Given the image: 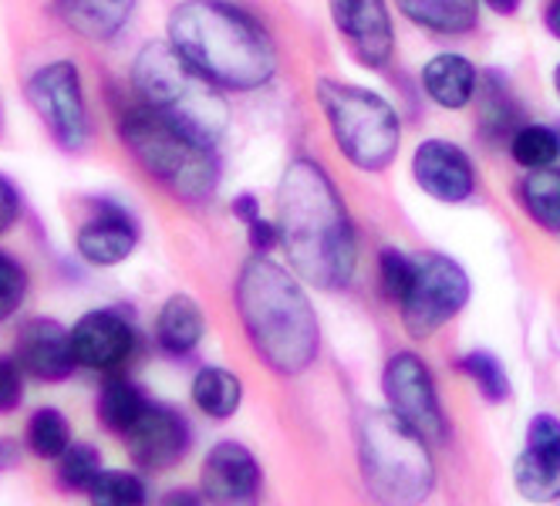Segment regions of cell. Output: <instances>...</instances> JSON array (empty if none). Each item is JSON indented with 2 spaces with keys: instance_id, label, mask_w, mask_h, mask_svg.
Returning <instances> with one entry per match:
<instances>
[{
  "instance_id": "8fae6325",
  "label": "cell",
  "mask_w": 560,
  "mask_h": 506,
  "mask_svg": "<svg viewBox=\"0 0 560 506\" xmlns=\"http://www.w3.org/2000/svg\"><path fill=\"white\" fill-rule=\"evenodd\" d=\"M516 493L530 503L560 499V419L540 412L527 425V449L513 466Z\"/></svg>"
},
{
  "instance_id": "b9f144b4",
  "label": "cell",
  "mask_w": 560,
  "mask_h": 506,
  "mask_svg": "<svg viewBox=\"0 0 560 506\" xmlns=\"http://www.w3.org/2000/svg\"><path fill=\"white\" fill-rule=\"evenodd\" d=\"M553 89H557V95H560V64H557V71H553Z\"/></svg>"
},
{
  "instance_id": "ab89813d",
  "label": "cell",
  "mask_w": 560,
  "mask_h": 506,
  "mask_svg": "<svg viewBox=\"0 0 560 506\" xmlns=\"http://www.w3.org/2000/svg\"><path fill=\"white\" fill-rule=\"evenodd\" d=\"M544 21H547V27H550V34L560 42V0H550L547 4V14H544Z\"/></svg>"
},
{
  "instance_id": "d6986e66",
  "label": "cell",
  "mask_w": 560,
  "mask_h": 506,
  "mask_svg": "<svg viewBox=\"0 0 560 506\" xmlns=\"http://www.w3.org/2000/svg\"><path fill=\"white\" fill-rule=\"evenodd\" d=\"M55 11L74 34L89 42H108L129 24L136 0H55Z\"/></svg>"
},
{
  "instance_id": "603a6c76",
  "label": "cell",
  "mask_w": 560,
  "mask_h": 506,
  "mask_svg": "<svg viewBox=\"0 0 560 506\" xmlns=\"http://www.w3.org/2000/svg\"><path fill=\"white\" fill-rule=\"evenodd\" d=\"M192 402L210 419H233L244 402V385L226 368H199L192 378Z\"/></svg>"
},
{
  "instance_id": "83f0119b",
  "label": "cell",
  "mask_w": 560,
  "mask_h": 506,
  "mask_svg": "<svg viewBox=\"0 0 560 506\" xmlns=\"http://www.w3.org/2000/svg\"><path fill=\"white\" fill-rule=\"evenodd\" d=\"M510 152H513L516 166L544 169V166H553V160L560 155V139L547 126H520L510 136Z\"/></svg>"
},
{
  "instance_id": "ac0fdd59",
  "label": "cell",
  "mask_w": 560,
  "mask_h": 506,
  "mask_svg": "<svg viewBox=\"0 0 560 506\" xmlns=\"http://www.w3.org/2000/svg\"><path fill=\"white\" fill-rule=\"evenodd\" d=\"M136 244H139L136 223L122 210H112V207H105L95 220H89L74 237L78 254L92 267H115L129 260Z\"/></svg>"
},
{
  "instance_id": "44dd1931",
  "label": "cell",
  "mask_w": 560,
  "mask_h": 506,
  "mask_svg": "<svg viewBox=\"0 0 560 506\" xmlns=\"http://www.w3.org/2000/svg\"><path fill=\"white\" fill-rule=\"evenodd\" d=\"M203 310L189 294H173L155 318V341L170 355H189L203 341Z\"/></svg>"
},
{
  "instance_id": "e0dca14e",
  "label": "cell",
  "mask_w": 560,
  "mask_h": 506,
  "mask_svg": "<svg viewBox=\"0 0 560 506\" xmlns=\"http://www.w3.org/2000/svg\"><path fill=\"white\" fill-rule=\"evenodd\" d=\"M21 368L42 381H65L74 368V348H71V331L51 318H34L21 328L18 334V355Z\"/></svg>"
},
{
  "instance_id": "d4e9b609",
  "label": "cell",
  "mask_w": 560,
  "mask_h": 506,
  "mask_svg": "<svg viewBox=\"0 0 560 506\" xmlns=\"http://www.w3.org/2000/svg\"><path fill=\"white\" fill-rule=\"evenodd\" d=\"M520 200H524V210L534 216V223L557 233L560 230V169L553 166L530 169V176L520 183Z\"/></svg>"
},
{
  "instance_id": "4fadbf2b",
  "label": "cell",
  "mask_w": 560,
  "mask_h": 506,
  "mask_svg": "<svg viewBox=\"0 0 560 506\" xmlns=\"http://www.w3.org/2000/svg\"><path fill=\"white\" fill-rule=\"evenodd\" d=\"M126 443H129L132 462L155 473V470H170V466L186 459L192 433H189V422L176 409L149 402L139 422L126 433Z\"/></svg>"
},
{
  "instance_id": "277c9868",
  "label": "cell",
  "mask_w": 560,
  "mask_h": 506,
  "mask_svg": "<svg viewBox=\"0 0 560 506\" xmlns=\"http://www.w3.org/2000/svg\"><path fill=\"white\" fill-rule=\"evenodd\" d=\"M132 85L142 105L155 108L189 142L213 149L226 132V102L170 42H152L136 55Z\"/></svg>"
},
{
  "instance_id": "7402d4cb",
  "label": "cell",
  "mask_w": 560,
  "mask_h": 506,
  "mask_svg": "<svg viewBox=\"0 0 560 506\" xmlns=\"http://www.w3.org/2000/svg\"><path fill=\"white\" fill-rule=\"evenodd\" d=\"M395 8L435 34H466L479 21V0H395Z\"/></svg>"
},
{
  "instance_id": "4dcf8cb0",
  "label": "cell",
  "mask_w": 560,
  "mask_h": 506,
  "mask_svg": "<svg viewBox=\"0 0 560 506\" xmlns=\"http://www.w3.org/2000/svg\"><path fill=\"white\" fill-rule=\"evenodd\" d=\"M479 98H483V115H479V122H483V132L487 136H503L510 132V126L516 122V102L510 98L506 85H500V78L497 74H487V85L479 89Z\"/></svg>"
},
{
  "instance_id": "5bb4252c",
  "label": "cell",
  "mask_w": 560,
  "mask_h": 506,
  "mask_svg": "<svg viewBox=\"0 0 560 506\" xmlns=\"http://www.w3.org/2000/svg\"><path fill=\"white\" fill-rule=\"evenodd\" d=\"M331 21L345 45L365 68H385L395 48L392 17L385 0H328Z\"/></svg>"
},
{
  "instance_id": "3957f363",
  "label": "cell",
  "mask_w": 560,
  "mask_h": 506,
  "mask_svg": "<svg viewBox=\"0 0 560 506\" xmlns=\"http://www.w3.org/2000/svg\"><path fill=\"white\" fill-rule=\"evenodd\" d=\"M236 310L260 362L277 375H301L314 365L322 331L314 307L288 267L250 257L236 278Z\"/></svg>"
},
{
  "instance_id": "ba28073f",
  "label": "cell",
  "mask_w": 560,
  "mask_h": 506,
  "mask_svg": "<svg viewBox=\"0 0 560 506\" xmlns=\"http://www.w3.org/2000/svg\"><path fill=\"white\" fill-rule=\"evenodd\" d=\"M466 301H469L466 270L443 254H425L416 260L412 287L402 297V325L416 341H425L443 325H450L466 307Z\"/></svg>"
},
{
  "instance_id": "d590c367",
  "label": "cell",
  "mask_w": 560,
  "mask_h": 506,
  "mask_svg": "<svg viewBox=\"0 0 560 506\" xmlns=\"http://www.w3.org/2000/svg\"><path fill=\"white\" fill-rule=\"evenodd\" d=\"M247 237H250V247H254V254H270L277 244H280V230H277V223H267V220H254V223H247Z\"/></svg>"
},
{
  "instance_id": "6da1fadb",
  "label": "cell",
  "mask_w": 560,
  "mask_h": 506,
  "mask_svg": "<svg viewBox=\"0 0 560 506\" xmlns=\"http://www.w3.org/2000/svg\"><path fill=\"white\" fill-rule=\"evenodd\" d=\"M277 230L298 278L322 291L351 284L358 244L331 176L314 160H294L277 186Z\"/></svg>"
},
{
  "instance_id": "8992f818",
  "label": "cell",
  "mask_w": 560,
  "mask_h": 506,
  "mask_svg": "<svg viewBox=\"0 0 560 506\" xmlns=\"http://www.w3.org/2000/svg\"><path fill=\"white\" fill-rule=\"evenodd\" d=\"M118 136L126 149L136 155V163L159 183H166L176 200L203 203L213 197L220 169L213 149L189 142L173 122L149 105H132L118 115Z\"/></svg>"
},
{
  "instance_id": "9c48e42d",
  "label": "cell",
  "mask_w": 560,
  "mask_h": 506,
  "mask_svg": "<svg viewBox=\"0 0 560 506\" xmlns=\"http://www.w3.org/2000/svg\"><path fill=\"white\" fill-rule=\"evenodd\" d=\"M27 102L65 152H82L89 142V108L82 74L74 61H51L27 82Z\"/></svg>"
},
{
  "instance_id": "d6a6232c",
  "label": "cell",
  "mask_w": 560,
  "mask_h": 506,
  "mask_svg": "<svg viewBox=\"0 0 560 506\" xmlns=\"http://www.w3.org/2000/svg\"><path fill=\"white\" fill-rule=\"evenodd\" d=\"M24 294H27V274L24 267L0 250V325H4L11 315H18V307L24 304Z\"/></svg>"
},
{
  "instance_id": "4316f807",
  "label": "cell",
  "mask_w": 560,
  "mask_h": 506,
  "mask_svg": "<svg viewBox=\"0 0 560 506\" xmlns=\"http://www.w3.org/2000/svg\"><path fill=\"white\" fill-rule=\"evenodd\" d=\"M102 473V456L95 446L89 443H71L61 456H58V486L65 493H89L92 483L98 480Z\"/></svg>"
},
{
  "instance_id": "836d02e7",
  "label": "cell",
  "mask_w": 560,
  "mask_h": 506,
  "mask_svg": "<svg viewBox=\"0 0 560 506\" xmlns=\"http://www.w3.org/2000/svg\"><path fill=\"white\" fill-rule=\"evenodd\" d=\"M24 402V368L18 358L0 355V415Z\"/></svg>"
},
{
  "instance_id": "74e56055",
  "label": "cell",
  "mask_w": 560,
  "mask_h": 506,
  "mask_svg": "<svg viewBox=\"0 0 560 506\" xmlns=\"http://www.w3.org/2000/svg\"><path fill=\"white\" fill-rule=\"evenodd\" d=\"M21 462V446L14 439H0V473H11Z\"/></svg>"
},
{
  "instance_id": "60d3db41",
  "label": "cell",
  "mask_w": 560,
  "mask_h": 506,
  "mask_svg": "<svg viewBox=\"0 0 560 506\" xmlns=\"http://www.w3.org/2000/svg\"><path fill=\"white\" fill-rule=\"evenodd\" d=\"M487 4L497 11V14H513L520 8V0H487Z\"/></svg>"
},
{
  "instance_id": "8d00e7d4",
  "label": "cell",
  "mask_w": 560,
  "mask_h": 506,
  "mask_svg": "<svg viewBox=\"0 0 560 506\" xmlns=\"http://www.w3.org/2000/svg\"><path fill=\"white\" fill-rule=\"evenodd\" d=\"M203 503H207L203 490H186V486H179V490H170L159 506H203Z\"/></svg>"
},
{
  "instance_id": "f35d334b",
  "label": "cell",
  "mask_w": 560,
  "mask_h": 506,
  "mask_svg": "<svg viewBox=\"0 0 560 506\" xmlns=\"http://www.w3.org/2000/svg\"><path fill=\"white\" fill-rule=\"evenodd\" d=\"M233 213L244 220V223H254L257 216H260V210H257V200L250 197V192H244V197H236L233 200Z\"/></svg>"
},
{
  "instance_id": "e575fe53",
  "label": "cell",
  "mask_w": 560,
  "mask_h": 506,
  "mask_svg": "<svg viewBox=\"0 0 560 506\" xmlns=\"http://www.w3.org/2000/svg\"><path fill=\"white\" fill-rule=\"evenodd\" d=\"M21 216V197H18V186L0 176V233H8Z\"/></svg>"
},
{
  "instance_id": "f546056e",
  "label": "cell",
  "mask_w": 560,
  "mask_h": 506,
  "mask_svg": "<svg viewBox=\"0 0 560 506\" xmlns=\"http://www.w3.org/2000/svg\"><path fill=\"white\" fill-rule=\"evenodd\" d=\"M89 499L92 506H145V483L122 470H102Z\"/></svg>"
},
{
  "instance_id": "5b68a950",
  "label": "cell",
  "mask_w": 560,
  "mask_h": 506,
  "mask_svg": "<svg viewBox=\"0 0 560 506\" xmlns=\"http://www.w3.org/2000/svg\"><path fill=\"white\" fill-rule=\"evenodd\" d=\"M362 480L382 506H422L435 486L429 439L392 409H369L358 419Z\"/></svg>"
},
{
  "instance_id": "30bf717a",
  "label": "cell",
  "mask_w": 560,
  "mask_h": 506,
  "mask_svg": "<svg viewBox=\"0 0 560 506\" xmlns=\"http://www.w3.org/2000/svg\"><path fill=\"white\" fill-rule=\"evenodd\" d=\"M382 392L388 399V409L395 415H402L425 439L432 443L446 439V415H443V405H439L435 381H432L429 365L419 355L412 352L392 355L382 372Z\"/></svg>"
},
{
  "instance_id": "cb8c5ba5",
  "label": "cell",
  "mask_w": 560,
  "mask_h": 506,
  "mask_svg": "<svg viewBox=\"0 0 560 506\" xmlns=\"http://www.w3.org/2000/svg\"><path fill=\"white\" fill-rule=\"evenodd\" d=\"M145 405L149 399L139 392V385H132L129 378H108L98 396V419L108 433L126 436L145 412Z\"/></svg>"
},
{
  "instance_id": "9a60e30c",
  "label": "cell",
  "mask_w": 560,
  "mask_h": 506,
  "mask_svg": "<svg viewBox=\"0 0 560 506\" xmlns=\"http://www.w3.org/2000/svg\"><path fill=\"white\" fill-rule=\"evenodd\" d=\"M71 348L82 368L115 372L136 352V331L118 310H89L71 328Z\"/></svg>"
},
{
  "instance_id": "7a4b0ae2",
  "label": "cell",
  "mask_w": 560,
  "mask_h": 506,
  "mask_svg": "<svg viewBox=\"0 0 560 506\" xmlns=\"http://www.w3.org/2000/svg\"><path fill=\"white\" fill-rule=\"evenodd\" d=\"M170 45L217 89L254 92L277 71L267 27L226 0H183L173 8Z\"/></svg>"
},
{
  "instance_id": "7c38bea8",
  "label": "cell",
  "mask_w": 560,
  "mask_h": 506,
  "mask_svg": "<svg viewBox=\"0 0 560 506\" xmlns=\"http://www.w3.org/2000/svg\"><path fill=\"white\" fill-rule=\"evenodd\" d=\"M199 490L213 506H257L260 466L254 452L240 443H217L199 470Z\"/></svg>"
},
{
  "instance_id": "f1b7e54d",
  "label": "cell",
  "mask_w": 560,
  "mask_h": 506,
  "mask_svg": "<svg viewBox=\"0 0 560 506\" xmlns=\"http://www.w3.org/2000/svg\"><path fill=\"white\" fill-rule=\"evenodd\" d=\"M459 368L476 381V388L483 392V399L487 402H506L510 396H513V388H510V375H506V368H503V362L497 358V355H490V352H469L463 362H459Z\"/></svg>"
},
{
  "instance_id": "7bdbcfd3",
  "label": "cell",
  "mask_w": 560,
  "mask_h": 506,
  "mask_svg": "<svg viewBox=\"0 0 560 506\" xmlns=\"http://www.w3.org/2000/svg\"><path fill=\"white\" fill-rule=\"evenodd\" d=\"M557 506H560V499H557Z\"/></svg>"
},
{
  "instance_id": "ffe728a7",
  "label": "cell",
  "mask_w": 560,
  "mask_h": 506,
  "mask_svg": "<svg viewBox=\"0 0 560 506\" xmlns=\"http://www.w3.org/2000/svg\"><path fill=\"white\" fill-rule=\"evenodd\" d=\"M422 85L425 95L443 108H466L479 89L476 68L463 55H435L422 68Z\"/></svg>"
},
{
  "instance_id": "52a82bcc",
  "label": "cell",
  "mask_w": 560,
  "mask_h": 506,
  "mask_svg": "<svg viewBox=\"0 0 560 506\" xmlns=\"http://www.w3.org/2000/svg\"><path fill=\"white\" fill-rule=\"evenodd\" d=\"M317 102H322L328 129L348 163L365 173H378L395 160L398 142H402V126H398L395 108L382 95L358 85L322 82L317 85Z\"/></svg>"
},
{
  "instance_id": "1f68e13d",
  "label": "cell",
  "mask_w": 560,
  "mask_h": 506,
  "mask_svg": "<svg viewBox=\"0 0 560 506\" xmlns=\"http://www.w3.org/2000/svg\"><path fill=\"white\" fill-rule=\"evenodd\" d=\"M378 274H382V291H385V297L402 304V297H406L409 287H412L416 260H409L406 254H398V250L385 247L382 257H378Z\"/></svg>"
},
{
  "instance_id": "2e32d148",
  "label": "cell",
  "mask_w": 560,
  "mask_h": 506,
  "mask_svg": "<svg viewBox=\"0 0 560 506\" xmlns=\"http://www.w3.org/2000/svg\"><path fill=\"white\" fill-rule=\"evenodd\" d=\"M412 173L416 183L439 203H463L476 189V173L469 155L446 142V139H429L412 155Z\"/></svg>"
},
{
  "instance_id": "484cf974",
  "label": "cell",
  "mask_w": 560,
  "mask_h": 506,
  "mask_svg": "<svg viewBox=\"0 0 560 506\" xmlns=\"http://www.w3.org/2000/svg\"><path fill=\"white\" fill-rule=\"evenodd\" d=\"M24 443H27V449H31L37 459H58V456L71 446L68 419H65L58 409H51V405L37 409V412L27 419Z\"/></svg>"
}]
</instances>
